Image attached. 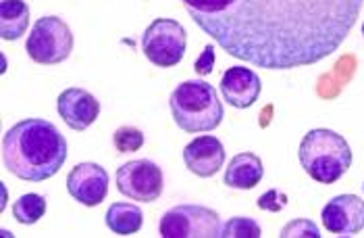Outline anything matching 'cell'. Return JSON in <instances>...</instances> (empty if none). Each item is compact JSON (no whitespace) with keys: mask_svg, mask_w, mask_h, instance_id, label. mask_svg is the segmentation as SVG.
<instances>
[{"mask_svg":"<svg viewBox=\"0 0 364 238\" xmlns=\"http://www.w3.org/2000/svg\"><path fill=\"white\" fill-rule=\"evenodd\" d=\"M227 55L262 69L331 57L354 30L364 0H181Z\"/></svg>","mask_w":364,"mask_h":238,"instance_id":"1","label":"cell"},{"mask_svg":"<svg viewBox=\"0 0 364 238\" xmlns=\"http://www.w3.org/2000/svg\"><path fill=\"white\" fill-rule=\"evenodd\" d=\"M65 161L67 140L46 119H23L2 138V163L19 180L44 182L56 176Z\"/></svg>","mask_w":364,"mask_h":238,"instance_id":"2","label":"cell"},{"mask_svg":"<svg viewBox=\"0 0 364 238\" xmlns=\"http://www.w3.org/2000/svg\"><path fill=\"white\" fill-rule=\"evenodd\" d=\"M171 115L177 128L188 134L213 132L223 121V105L215 86L204 80L181 82L171 94Z\"/></svg>","mask_w":364,"mask_h":238,"instance_id":"3","label":"cell"},{"mask_svg":"<svg viewBox=\"0 0 364 238\" xmlns=\"http://www.w3.org/2000/svg\"><path fill=\"white\" fill-rule=\"evenodd\" d=\"M300 165L318 184H336L350 165L352 149L348 140L327 128H314L300 143Z\"/></svg>","mask_w":364,"mask_h":238,"instance_id":"4","label":"cell"},{"mask_svg":"<svg viewBox=\"0 0 364 238\" xmlns=\"http://www.w3.org/2000/svg\"><path fill=\"white\" fill-rule=\"evenodd\" d=\"M28 57L40 65H58L69 59L73 51V33L71 28L56 15L40 17L26 42Z\"/></svg>","mask_w":364,"mask_h":238,"instance_id":"5","label":"cell"},{"mask_svg":"<svg viewBox=\"0 0 364 238\" xmlns=\"http://www.w3.org/2000/svg\"><path fill=\"white\" fill-rule=\"evenodd\" d=\"M188 48V33L175 19H154L141 33L144 57L156 67H175Z\"/></svg>","mask_w":364,"mask_h":238,"instance_id":"6","label":"cell"},{"mask_svg":"<svg viewBox=\"0 0 364 238\" xmlns=\"http://www.w3.org/2000/svg\"><path fill=\"white\" fill-rule=\"evenodd\" d=\"M221 228L219 213L204 205H177L159 222L163 238H215L221 237Z\"/></svg>","mask_w":364,"mask_h":238,"instance_id":"7","label":"cell"},{"mask_svg":"<svg viewBox=\"0 0 364 238\" xmlns=\"http://www.w3.org/2000/svg\"><path fill=\"white\" fill-rule=\"evenodd\" d=\"M117 190L140 203H154L163 195V172L154 161L136 159L117 170Z\"/></svg>","mask_w":364,"mask_h":238,"instance_id":"8","label":"cell"},{"mask_svg":"<svg viewBox=\"0 0 364 238\" xmlns=\"http://www.w3.org/2000/svg\"><path fill=\"white\" fill-rule=\"evenodd\" d=\"M321 219L327 232L354 237L364 230V201L358 195H339L323 207Z\"/></svg>","mask_w":364,"mask_h":238,"instance_id":"9","label":"cell"},{"mask_svg":"<svg viewBox=\"0 0 364 238\" xmlns=\"http://www.w3.org/2000/svg\"><path fill=\"white\" fill-rule=\"evenodd\" d=\"M67 190L84 207H96L109 195V174L98 163H77L67 176Z\"/></svg>","mask_w":364,"mask_h":238,"instance_id":"10","label":"cell"},{"mask_svg":"<svg viewBox=\"0 0 364 238\" xmlns=\"http://www.w3.org/2000/svg\"><path fill=\"white\" fill-rule=\"evenodd\" d=\"M56 109L63 121L75 132L87 130L100 115L98 98L84 88H67L65 92H60L56 100Z\"/></svg>","mask_w":364,"mask_h":238,"instance_id":"11","label":"cell"},{"mask_svg":"<svg viewBox=\"0 0 364 238\" xmlns=\"http://www.w3.org/2000/svg\"><path fill=\"white\" fill-rule=\"evenodd\" d=\"M183 163L198 178H213L225 163V149L215 136H198L183 149Z\"/></svg>","mask_w":364,"mask_h":238,"instance_id":"12","label":"cell"},{"mask_svg":"<svg viewBox=\"0 0 364 238\" xmlns=\"http://www.w3.org/2000/svg\"><path fill=\"white\" fill-rule=\"evenodd\" d=\"M262 82L258 73L248 67H231L221 78V94L235 109H248L258 100Z\"/></svg>","mask_w":364,"mask_h":238,"instance_id":"13","label":"cell"},{"mask_svg":"<svg viewBox=\"0 0 364 238\" xmlns=\"http://www.w3.org/2000/svg\"><path fill=\"white\" fill-rule=\"evenodd\" d=\"M262 176H264V167L260 157L254 152H240L229 161L225 170L223 184L235 190H252L260 184Z\"/></svg>","mask_w":364,"mask_h":238,"instance_id":"14","label":"cell"},{"mask_svg":"<svg viewBox=\"0 0 364 238\" xmlns=\"http://www.w3.org/2000/svg\"><path fill=\"white\" fill-rule=\"evenodd\" d=\"M105 219H107V226L111 232L119 234V237H129V234H136L141 230L144 213L134 203L119 201V203H112L111 207L107 209Z\"/></svg>","mask_w":364,"mask_h":238,"instance_id":"15","label":"cell"},{"mask_svg":"<svg viewBox=\"0 0 364 238\" xmlns=\"http://www.w3.org/2000/svg\"><path fill=\"white\" fill-rule=\"evenodd\" d=\"M29 28V6L23 0L0 2V33L2 40H19Z\"/></svg>","mask_w":364,"mask_h":238,"instance_id":"16","label":"cell"},{"mask_svg":"<svg viewBox=\"0 0 364 238\" xmlns=\"http://www.w3.org/2000/svg\"><path fill=\"white\" fill-rule=\"evenodd\" d=\"M44 213H46V199L36 192L19 197L13 205V217L23 226L36 224L40 217H44Z\"/></svg>","mask_w":364,"mask_h":238,"instance_id":"17","label":"cell"},{"mask_svg":"<svg viewBox=\"0 0 364 238\" xmlns=\"http://www.w3.org/2000/svg\"><path fill=\"white\" fill-rule=\"evenodd\" d=\"M112 145L121 155L127 152H136L144 147V134L140 128L136 125H121L114 134H112Z\"/></svg>","mask_w":364,"mask_h":238,"instance_id":"18","label":"cell"},{"mask_svg":"<svg viewBox=\"0 0 364 238\" xmlns=\"http://www.w3.org/2000/svg\"><path fill=\"white\" fill-rule=\"evenodd\" d=\"M223 238H258L262 237L260 226L254 222L252 217H231L223 228H221Z\"/></svg>","mask_w":364,"mask_h":238,"instance_id":"19","label":"cell"},{"mask_svg":"<svg viewBox=\"0 0 364 238\" xmlns=\"http://www.w3.org/2000/svg\"><path fill=\"white\" fill-rule=\"evenodd\" d=\"M318 226L312 219H291L281 228V238H318Z\"/></svg>","mask_w":364,"mask_h":238,"instance_id":"20","label":"cell"},{"mask_svg":"<svg viewBox=\"0 0 364 238\" xmlns=\"http://www.w3.org/2000/svg\"><path fill=\"white\" fill-rule=\"evenodd\" d=\"M285 205H287V195H285V192H279L277 188L267 190V192L260 195L258 201H256V207L262 209V211H271V213H279L281 209H285Z\"/></svg>","mask_w":364,"mask_h":238,"instance_id":"21","label":"cell"},{"mask_svg":"<svg viewBox=\"0 0 364 238\" xmlns=\"http://www.w3.org/2000/svg\"><path fill=\"white\" fill-rule=\"evenodd\" d=\"M213 67H215V46L206 44L202 55L194 63V71L198 76H208V73H213Z\"/></svg>","mask_w":364,"mask_h":238,"instance_id":"22","label":"cell"},{"mask_svg":"<svg viewBox=\"0 0 364 238\" xmlns=\"http://www.w3.org/2000/svg\"><path fill=\"white\" fill-rule=\"evenodd\" d=\"M363 36H364V24H363Z\"/></svg>","mask_w":364,"mask_h":238,"instance_id":"23","label":"cell"},{"mask_svg":"<svg viewBox=\"0 0 364 238\" xmlns=\"http://www.w3.org/2000/svg\"><path fill=\"white\" fill-rule=\"evenodd\" d=\"M363 190H364V184H363Z\"/></svg>","mask_w":364,"mask_h":238,"instance_id":"24","label":"cell"}]
</instances>
